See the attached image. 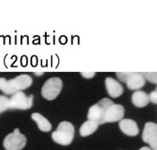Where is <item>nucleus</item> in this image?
<instances>
[{
	"label": "nucleus",
	"mask_w": 157,
	"mask_h": 150,
	"mask_svg": "<svg viewBox=\"0 0 157 150\" xmlns=\"http://www.w3.org/2000/svg\"><path fill=\"white\" fill-rule=\"evenodd\" d=\"M33 84L32 76L27 74L17 75L11 80H6L4 77L0 78V90L7 94L13 95L17 92H23V90L30 87Z\"/></svg>",
	"instance_id": "f257e3e1"
},
{
	"label": "nucleus",
	"mask_w": 157,
	"mask_h": 150,
	"mask_svg": "<svg viewBox=\"0 0 157 150\" xmlns=\"http://www.w3.org/2000/svg\"><path fill=\"white\" fill-rule=\"evenodd\" d=\"M75 136V127L69 121H61L56 131L52 132L51 138L54 142L61 146H68L72 143Z\"/></svg>",
	"instance_id": "f03ea898"
},
{
	"label": "nucleus",
	"mask_w": 157,
	"mask_h": 150,
	"mask_svg": "<svg viewBox=\"0 0 157 150\" xmlns=\"http://www.w3.org/2000/svg\"><path fill=\"white\" fill-rule=\"evenodd\" d=\"M112 103H114V102L109 98H103L101 101H99L97 103L92 105L89 108V111L87 113L88 120L95 121L99 125L103 124L105 112Z\"/></svg>",
	"instance_id": "7ed1b4c3"
},
{
	"label": "nucleus",
	"mask_w": 157,
	"mask_h": 150,
	"mask_svg": "<svg viewBox=\"0 0 157 150\" xmlns=\"http://www.w3.org/2000/svg\"><path fill=\"white\" fill-rule=\"evenodd\" d=\"M63 83L59 77H51L48 79L41 88V95L46 100L52 101L56 99L60 94Z\"/></svg>",
	"instance_id": "20e7f679"
},
{
	"label": "nucleus",
	"mask_w": 157,
	"mask_h": 150,
	"mask_svg": "<svg viewBox=\"0 0 157 150\" xmlns=\"http://www.w3.org/2000/svg\"><path fill=\"white\" fill-rule=\"evenodd\" d=\"M27 139L24 134H22L19 129H15L13 132L8 134L3 142L6 150H22L25 147Z\"/></svg>",
	"instance_id": "39448f33"
},
{
	"label": "nucleus",
	"mask_w": 157,
	"mask_h": 150,
	"mask_svg": "<svg viewBox=\"0 0 157 150\" xmlns=\"http://www.w3.org/2000/svg\"><path fill=\"white\" fill-rule=\"evenodd\" d=\"M33 104V95L27 96L24 92H17L9 98V110H28Z\"/></svg>",
	"instance_id": "423d86ee"
},
{
	"label": "nucleus",
	"mask_w": 157,
	"mask_h": 150,
	"mask_svg": "<svg viewBox=\"0 0 157 150\" xmlns=\"http://www.w3.org/2000/svg\"><path fill=\"white\" fill-rule=\"evenodd\" d=\"M143 141L149 144L152 150H157V125L154 122L145 123L143 135Z\"/></svg>",
	"instance_id": "0eeeda50"
},
{
	"label": "nucleus",
	"mask_w": 157,
	"mask_h": 150,
	"mask_svg": "<svg viewBox=\"0 0 157 150\" xmlns=\"http://www.w3.org/2000/svg\"><path fill=\"white\" fill-rule=\"evenodd\" d=\"M125 114V109L121 104L112 103L106 110L103 119V124L107 122H116L123 119Z\"/></svg>",
	"instance_id": "6e6552de"
},
{
	"label": "nucleus",
	"mask_w": 157,
	"mask_h": 150,
	"mask_svg": "<svg viewBox=\"0 0 157 150\" xmlns=\"http://www.w3.org/2000/svg\"><path fill=\"white\" fill-rule=\"evenodd\" d=\"M105 87L109 95L112 98H118L123 94V87L119 81L112 77H106L105 79Z\"/></svg>",
	"instance_id": "1a4fd4ad"
},
{
	"label": "nucleus",
	"mask_w": 157,
	"mask_h": 150,
	"mask_svg": "<svg viewBox=\"0 0 157 150\" xmlns=\"http://www.w3.org/2000/svg\"><path fill=\"white\" fill-rule=\"evenodd\" d=\"M120 129L126 135L135 137L138 134L139 129L137 127L136 122L131 119H122L120 121Z\"/></svg>",
	"instance_id": "9d476101"
},
{
	"label": "nucleus",
	"mask_w": 157,
	"mask_h": 150,
	"mask_svg": "<svg viewBox=\"0 0 157 150\" xmlns=\"http://www.w3.org/2000/svg\"><path fill=\"white\" fill-rule=\"evenodd\" d=\"M128 88L130 90H139L142 88L145 84V79L142 73H134L131 72L130 75L126 81Z\"/></svg>",
	"instance_id": "9b49d317"
},
{
	"label": "nucleus",
	"mask_w": 157,
	"mask_h": 150,
	"mask_svg": "<svg viewBox=\"0 0 157 150\" xmlns=\"http://www.w3.org/2000/svg\"><path fill=\"white\" fill-rule=\"evenodd\" d=\"M131 101L134 105L138 108H143L149 103L148 94L141 90H137L134 93L131 97Z\"/></svg>",
	"instance_id": "f8f14e48"
},
{
	"label": "nucleus",
	"mask_w": 157,
	"mask_h": 150,
	"mask_svg": "<svg viewBox=\"0 0 157 150\" xmlns=\"http://www.w3.org/2000/svg\"><path fill=\"white\" fill-rule=\"evenodd\" d=\"M32 119L37 123L38 128L40 129V131L43 132H48L51 130V123L48 121V119H46L43 115H41L39 113H33L32 114Z\"/></svg>",
	"instance_id": "ddd939ff"
},
{
	"label": "nucleus",
	"mask_w": 157,
	"mask_h": 150,
	"mask_svg": "<svg viewBox=\"0 0 157 150\" xmlns=\"http://www.w3.org/2000/svg\"><path fill=\"white\" fill-rule=\"evenodd\" d=\"M99 127V124L95 122V121H86L85 122H84L82 126L80 127V129H79V133L82 137H87V136H90L92 134H94L95 131L97 130Z\"/></svg>",
	"instance_id": "4468645a"
},
{
	"label": "nucleus",
	"mask_w": 157,
	"mask_h": 150,
	"mask_svg": "<svg viewBox=\"0 0 157 150\" xmlns=\"http://www.w3.org/2000/svg\"><path fill=\"white\" fill-rule=\"evenodd\" d=\"M9 110V98L5 95H0V113Z\"/></svg>",
	"instance_id": "2eb2a0df"
},
{
	"label": "nucleus",
	"mask_w": 157,
	"mask_h": 150,
	"mask_svg": "<svg viewBox=\"0 0 157 150\" xmlns=\"http://www.w3.org/2000/svg\"><path fill=\"white\" fill-rule=\"evenodd\" d=\"M145 80L149 81L150 83L156 84L157 83V73L156 72H145L143 74Z\"/></svg>",
	"instance_id": "dca6fc26"
},
{
	"label": "nucleus",
	"mask_w": 157,
	"mask_h": 150,
	"mask_svg": "<svg viewBox=\"0 0 157 150\" xmlns=\"http://www.w3.org/2000/svg\"><path fill=\"white\" fill-rule=\"evenodd\" d=\"M130 74H131V72H117V73H116L117 77H118L121 81L124 82V83H126L127 79L128 78V76L130 75Z\"/></svg>",
	"instance_id": "f3484780"
},
{
	"label": "nucleus",
	"mask_w": 157,
	"mask_h": 150,
	"mask_svg": "<svg viewBox=\"0 0 157 150\" xmlns=\"http://www.w3.org/2000/svg\"><path fill=\"white\" fill-rule=\"evenodd\" d=\"M148 98H149V102H152L153 103L156 104L157 103V91L155 90L153 92L150 93V94H148Z\"/></svg>",
	"instance_id": "a211bd4d"
},
{
	"label": "nucleus",
	"mask_w": 157,
	"mask_h": 150,
	"mask_svg": "<svg viewBox=\"0 0 157 150\" xmlns=\"http://www.w3.org/2000/svg\"><path fill=\"white\" fill-rule=\"evenodd\" d=\"M81 75L85 78H92L95 75L94 72H81Z\"/></svg>",
	"instance_id": "6ab92c4d"
},
{
	"label": "nucleus",
	"mask_w": 157,
	"mask_h": 150,
	"mask_svg": "<svg viewBox=\"0 0 157 150\" xmlns=\"http://www.w3.org/2000/svg\"><path fill=\"white\" fill-rule=\"evenodd\" d=\"M139 150H152L150 148H148V147H143V148H141Z\"/></svg>",
	"instance_id": "aec40b11"
},
{
	"label": "nucleus",
	"mask_w": 157,
	"mask_h": 150,
	"mask_svg": "<svg viewBox=\"0 0 157 150\" xmlns=\"http://www.w3.org/2000/svg\"><path fill=\"white\" fill-rule=\"evenodd\" d=\"M43 74V73H35V75H41Z\"/></svg>",
	"instance_id": "412c9836"
}]
</instances>
